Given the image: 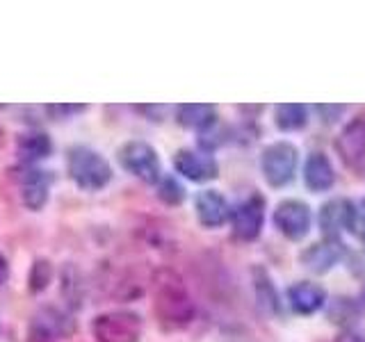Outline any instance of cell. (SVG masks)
Instances as JSON below:
<instances>
[{"instance_id": "52a82bcc", "label": "cell", "mask_w": 365, "mask_h": 342, "mask_svg": "<svg viewBox=\"0 0 365 342\" xmlns=\"http://www.w3.org/2000/svg\"><path fill=\"white\" fill-rule=\"evenodd\" d=\"M274 228L290 242H299L308 233H311L313 226V212L308 208V203L299 199H283L277 203L272 214Z\"/></svg>"}, {"instance_id": "4316f807", "label": "cell", "mask_w": 365, "mask_h": 342, "mask_svg": "<svg viewBox=\"0 0 365 342\" xmlns=\"http://www.w3.org/2000/svg\"><path fill=\"white\" fill-rule=\"evenodd\" d=\"M3 144H5V130L0 128V146H3Z\"/></svg>"}, {"instance_id": "5b68a950", "label": "cell", "mask_w": 365, "mask_h": 342, "mask_svg": "<svg viewBox=\"0 0 365 342\" xmlns=\"http://www.w3.org/2000/svg\"><path fill=\"white\" fill-rule=\"evenodd\" d=\"M119 165L133 174L135 178H140L148 185H158L160 178H163V165H160V155L158 151L146 142H125L119 146L117 151Z\"/></svg>"}, {"instance_id": "4fadbf2b", "label": "cell", "mask_w": 365, "mask_h": 342, "mask_svg": "<svg viewBox=\"0 0 365 342\" xmlns=\"http://www.w3.org/2000/svg\"><path fill=\"white\" fill-rule=\"evenodd\" d=\"M194 212L203 228H220L231 217V203L220 190H201L194 197Z\"/></svg>"}, {"instance_id": "484cf974", "label": "cell", "mask_w": 365, "mask_h": 342, "mask_svg": "<svg viewBox=\"0 0 365 342\" xmlns=\"http://www.w3.org/2000/svg\"><path fill=\"white\" fill-rule=\"evenodd\" d=\"M7 279H9V260L0 254V285L7 283Z\"/></svg>"}, {"instance_id": "7a4b0ae2", "label": "cell", "mask_w": 365, "mask_h": 342, "mask_svg": "<svg viewBox=\"0 0 365 342\" xmlns=\"http://www.w3.org/2000/svg\"><path fill=\"white\" fill-rule=\"evenodd\" d=\"M66 174L78 190L101 192L110 185L114 171L98 151L85 144H76L66 151Z\"/></svg>"}, {"instance_id": "2e32d148", "label": "cell", "mask_w": 365, "mask_h": 342, "mask_svg": "<svg viewBox=\"0 0 365 342\" xmlns=\"http://www.w3.org/2000/svg\"><path fill=\"white\" fill-rule=\"evenodd\" d=\"M327 304V292L313 281H297L288 288V306L297 315H315Z\"/></svg>"}, {"instance_id": "7402d4cb", "label": "cell", "mask_w": 365, "mask_h": 342, "mask_svg": "<svg viewBox=\"0 0 365 342\" xmlns=\"http://www.w3.org/2000/svg\"><path fill=\"white\" fill-rule=\"evenodd\" d=\"M155 187H158V199L163 203H167V205H180L187 197L182 182L178 178H174V176H163Z\"/></svg>"}, {"instance_id": "83f0119b", "label": "cell", "mask_w": 365, "mask_h": 342, "mask_svg": "<svg viewBox=\"0 0 365 342\" xmlns=\"http://www.w3.org/2000/svg\"><path fill=\"white\" fill-rule=\"evenodd\" d=\"M363 304H365V288H363Z\"/></svg>"}, {"instance_id": "9a60e30c", "label": "cell", "mask_w": 365, "mask_h": 342, "mask_svg": "<svg viewBox=\"0 0 365 342\" xmlns=\"http://www.w3.org/2000/svg\"><path fill=\"white\" fill-rule=\"evenodd\" d=\"M304 185L315 194L329 192L336 185V169L331 165L327 153L322 151L308 153L304 162Z\"/></svg>"}, {"instance_id": "5bb4252c", "label": "cell", "mask_w": 365, "mask_h": 342, "mask_svg": "<svg viewBox=\"0 0 365 342\" xmlns=\"http://www.w3.org/2000/svg\"><path fill=\"white\" fill-rule=\"evenodd\" d=\"M76 331L73 319L68 317L66 313L57 311V308H43L37 315H34L32 322V333L37 340L51 342V340H60L71 336Z\"/></svg>"}, {"instance_id": "ac0fdd59", "label": "cell", "mask_w": 365, "mask_h": 342, "mask_svg": "<svg viewBox=\"0 0 365 342\" xmlns=\"http://www.w3.org/2000/svg\"><path fill=\"white\" fill-rule=\"evenodd\" d=\"M53 153V140L41 130H28L21 133L16 140V155L23 160V162H37V160H43Z\"/></svg>"}, {"instance_id": "9c48e42d", "label": "cell", "mask_w": 365, "mask_h": 342, "mask_svg": "<svg viewBox=\"0 0 365 342\" xmlns=\"http://www.w3.org/2000/svg\"><path fill=\"white\" fill-rule=\"evenodd\" d=\"M174 169L176 174L192 182H208L220 176V165L210 153L194 151V148H178L174 153Z\"/></svg>"}, {"instance_id": "8992f818", "label": "cell", "mask_w": 365, "mask_h": 342, "mask_svg": "<svg viewBox=\"0 0 365 342\" xmlns=\"http://www.w3.org/2000/svg\"><path fill=\"white\" fill-rule=\"evenodd\" d=\"M265 210L267 203L260 194H249L235 208H231L228 222H231L233 237L240 239V242H254V239H258L262 233V226H265Z\"/></svg>"}, {"instance_id": "277c9868", "label": "cell", "mask_w": 365, "mask_h": 342, "mask_svg": "<svg viewBox=\"0 0 365 342\" xmlns=\"http://www.w3.org/2000/svg\"><path fill=\"white\" fill-rule=\"evenodd\" d=\"M142 333L144 322L135 311H108L91 322L96 342H142Z\"/></svg>"}, {"instance_id": "6da1fadb", "label": "cell", "mask_w": 365, "mask_h": 342, "mask_svg": "<svg viewBox=\"0 0 365 342\" xmlns=\"http://www.w3.org/2000/svg\"><path fill=\"white\" fill-rule=\"evenodd\" d=\"M151 290H153V313L165 328L176 331L192 324L194 315H197V306H194L187 292V285L180 279V274H176L169 267H160L153 274Z\"/></svg>"}, {"instance_id": "d4e9b609", "label": "cell", "mask_w": 365, "mask_h": 342, "mask_svg": "<svg viewBox=\"0 0 365 342\" xmlns=\"http://www.w3.org/2000/svg\"><path fill=\"white\" fill-rule=\"evenodd\" d=\"M336 342H365V331L359 328H345L342 333L336 338Z\"/></svg>"}, {"instance_id": "7c38bea8", "label": "cell", "mask_w": 365, "mask_h": 342, "mask_svg": "<svg viewBox=\"0 0 365 342\" xmlns=\"http://www.w3.org/2000/svg\"><path fill=\"white\" fill-rule=\"evenodd\" d=\"M342 258H345V247H342L340 239H331V237L317 239L311 247H306L299 256L302 265L313 274L331 271Z\"/></svg>"}, {"instance_id": "ffe728a7", "label": "cell", "mask_w": 365, "mask_h": 342, "mask_svg": "<svg viewBox=\"0 0 365 342\" xmlns=\"http://www.w3.org/2000/svg\"><path fill=\"white\" fill-rule=\"evenodd\" d=\"M254 285H256V294H258V301L267 308V311L272 313H279V294L277 290H274V285H272V279L267 276V271L265 269H260L256 267L254 269Z\"/></svg>"}, {"instance_id": "44dd1931", "label": "cell", "mask_w": 365, "mask_h": 342, "mask_svg": "<svg viewBox=\"0 0 365 342\" xmlns=\"http://www.w3.org/2000/svg\"><path fill=\"white\" fill-rule=\"evenodd\" d=\"M51 279H53L51 262L46 258H37L34 260V265L30 267V274H28V290L32 294H39L51 285Z\"/></svg>"}, {"instance_id": "d6986e66", "label": "cell", "mask_w": 365, "mask_h": 342, "mask_svg": "<svg viewBox=\"0 0 365 342\" xmlns=\"http://www.w3.org/2000/svg\"><path fill=\"white\" fill-rule=\"evenodd\" d=\"M274 123L281 133H297L308 123V108L302 103H283L274 110Z\"/></svg>"}, {"instance_id": "e0dca14e", "label": "cell", "mask_w": 365, "mask_h": 342, "mask_svg": "<svg viewBox=\"0 0 365 342\" xmlns=\"http://www.w3.org/2000/svg\"><path fill=\"white\" fill-rule=\"evenodd\" d=\"M176 121L187 130L205 133L217 123V108L210 103H185L176 108Z\"/></svg>"}, {"instance_id": "30bf717a", "label": "cell", "mask_w": 365, "mask_h": 342, "mask_svg": "<svg viewBox=\"0 0 365 342\" xmlns=\"http://www.w3.org/2000/svg\"><path fill=\"white\" fill-rule=\"evenodd\" d=\"M336 148L342 162L365 176V117L351 119L342 128L340 137L336 140Z\"/></svg>"}, {"instance_id": "cb8c5ba5", "label": "cell", "mask_w": 365, "mask_h": 342, "mask_svg": "<svg viewBox=\"0 0 365 342\" xmlns=\"http://www.w3.org/2000/svg\"><path fill=\"white\" fill-rule=\"evenodd\" d=\"M315 112L319 114V119H322V123H336L342 114L347 112L345 105H315Z\"/></svg>"}, {"instance_id": "3957f363", "label": "cell", "mask_w": 365, "mask_h": 342, "mask_svg": "<svg viewBox=\"0 0 365 342\" xmlns=\"http://www.w3.org/2000/svg\"><path fill=\"white\" fill-rule=\"evenodd\" d=\"M299 167V148L292 142L267 144L260 153V171L269 187H285L297 176Z\"/></svg>"}, {"instance_id": "603a6c76", "label": "cell", "mask_w": 365, "mask_h": 342, "mask_svg": "<svg viewBox=\"0 0 365 342\" xmlns=\"http://www.w3.org/2000/svg\"><path fill=\"white\" fill-rule=\"evenodd\" d=\"M87 112V105H48L46 114H53L55 119H71L76 114Z\"/></svg>"}, {"instance_id": "ba28073f", "label": "cell", "mask_w": 365, "mask_h": 342, "mask_svg": "<svg viewBox=\"0 0 365 342\" xmlns=\"http://www.w3.org/2000/svg\"><path fill=\"white\" fill-rule=\"evenodd\" d=\"M359 208L356 203L349 199H331L327 203H322L317 214V224L319 231H322V237H331V239H340L342 233H356L359 228Z\"/></svg>"}, {"instance_id": "8fae6325", "label": "cell", "mask_w": 365, "mask_h": 342, "mask_svg": "<svg viewBox=\"0 0 365 342\" xmlns=\"http://www.w3.org/2000/svg\"><path fill=\"white\" fill-rule=\"evenodd\" d=\"M21 182V201L28 210L39 212L43 210V205L48 203L51 197V185H53V174L46 169L28 167L26 171H21L19 176Z\"/></svg>"}]
</instances>
